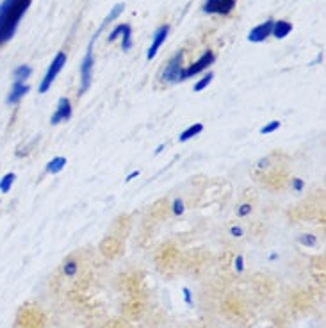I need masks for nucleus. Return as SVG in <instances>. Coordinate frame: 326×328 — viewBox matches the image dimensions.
Masks as SVG:
<instances>
[{
	"label": "nucleus",
	"instance_id": "f03ea898",
	"mask_svg": "<svg viewBox=\"0 0 326 328\" xmlns=\"http://www.w3.org/2000/svg\"><path fill=\"white\" fill-rule=\"evenodd\" d=\"M66 64V54L64 52H59V54H55L54 61L50 63V66H48L47 73H45V77L41 78L40 86H38V93H47L48 90H50L52 82L55 80V77L59 75V71L63 70V66Z\"/></svg>",
	"mask_w": 326,
	"mask_h": 328
},
{
	"label": "nucleus",
	"instance_id": "c85d7f7f",
	"mask_svg": "<svg viewBox=\"0 0 326 328\" xmlns=\"http://www.w3.org/2000/svg\"><path fill=\"white\" fill-rule=\"evenodd\" d=\"M243 228L239 227V225H234V227H230V235H234V237H243Z\"/></svg>",
	"mask_w": 326,
	"mask_h": 328
},
{
	"label": "nucleus",
	"instance_id": "4468645a",
	"mask_svg": "<svg viewBox=\"0 0 326 328\" xmlns=\"http://www.w3.org/2000/svg\"><path fill=\"white\" fill-rule=\"evenodd\" d=\"M225 312L228 314V316H239V314L244 312V307L243 303H241L237 298H228L227 301H225Z\"/></svg>",
	"mask_w": 326,
	"mask_h": 328
},
{
	"label": "nucleus",
	"instance_id": "9d476101",
	"mask_svg": "<svg viewBox=\"0 0 326 328\" xmlns=\"http://www.w3.org/2000/svg\"><path fill=\"white\" fill-rule=\"evenodd\" d=\"M168 34H169V25H161V27L155 31V34H153V41H152V45H150V48H148V54H146L148 61H152V59L157 55L159 48L162 47V43L166 41Z\"/></svg>",
	"mask_w": 326,
	"mask_h": 328
},
{
	"label": "nucleus",
	"instance_id": "393cba45",
	"mask_svg": "<svg viewBox=\"0 0 326 328\" xmlns=\"http://www.w3.org/2000/svg\"><path fill=\"white\" fill-rule=\"evenodd\" d=\"M171 211H173L175 216H182L185 212V203L182 198H175L173 203H171Z\"/></svg>",
	"mask_w": 326,
	"mask_h": 328
},
{
	"label": "nucleus",
	"instance_id": "c756f323",
	"mask_svg": "<svg viewBox=\"0 0 326 328\" xmlns=\"http://www.w3.org/2000/svg\"><path fill=\"white\" fill-rule=\"evenodd\" d=\"M234 262H236V270L241 273V271L244 270V259H243V255H237L236 261H234Z\"/></svg>",
	"mask_w": 326,
	"mask_h": 328
},
{
	"label": "nucleus",
	"instance_id": "a878e982",
	"mask_svg": "<svg viewBox=\"0 0 326 328\" xmlns=\"http://www.w3.org/2000/svg\"><path fill=\"white\" fill-rule=\"evenodd\" d=\"M278 129H280V121H269L267 125H264L262 129H260V134H262V136H267V134L275 132V130H278Z\"/></svg>",
	"mask_w": 326,
	"mask_h": 328
},
{
	"label": "nucleus",
	"instance_id": "1a4fd4ad",
	"mask_svg": "<svg viewBox=\"0 0 326 328\" xmlns=\"http://www.w3.org/2000/svg\"><path fill=\"white\" fill-rule=\"evenodd\" d=\"M273 24H275V20H266L264 24H260V25H257V27H253L252 31L248 32V39H250L252 43H260V41L267 39L269 36H271Z\"/></svg>",
	"mask_w": 326,
	"mask_h": 328
},
{
	"label": "nucleus",
	"instance_id": "b1692460",
	"mask_svg": "<svg viewBox=\"0 0 326 328\" xmlns=\"http://www.w3.org/2000/svg\"><path fill=\"white\" fill-rule=\"evenodd\" d=\"M298 242H299V244H303V246H306V248H314V246L317 244V237H315V235H312V234H303V235H299V237H298Z\"/></svg>",
	"mask_w": 326,
	"mask_h": 328
},
{
	"label": "nucleus",
	"instance_id": "ddd939ff",
	"mask_svg": "<svg viewBox=\"0 0 326 328\" xmlns=\"http://www.w3.org/2000/svg\"><path fill=\"white\" fill-rule=\"evenodd\" d=\"M79 273V259L77 257H68L63 262V275L66 278H73Z\"/></svg>",
	"mask_w": 326,
	"mask_h": 328
},
{
	"label": "nucleus",
	"instance_id": "423d86ee",
	"mask_svg": "<svg viewBox=\"0 0 326 328\" xmlns=\"http://www.w3.org/2000/svg\"><path fill=\"white\" fill-rule=\"evenodd\" d=\"M214 61H216V55H214L212 50L203 52V55L198 59L196 63H193L189 68H184V70H182V80H185V78H191V77H194V75L200 73V71L207 70L210 64H214Z\"/></svg>",
	"mask_w": 326,
	"mask_h": 328
},
{
	"label": "nucleus",
	"instance_id": "4be33fe9",
	"mask_svg": "<svg viewBox=\"0 0 326 328\" xmlns=\"http://www.w3.org/2000/svg\"><path fill=\"white\" fill-rule=\"evenodd\" d=\"M31 73H32L31 66H27V64H20V66H18V68L15 70V78H16V82H25L29 77H31Z\"/></svg>",
	"mask_w": 326,
	"mask_h": 328
},
{
	"label": "nucleus",
	"instance_id": "5701e85b",
	"mask_svg": "<svg viewBox=\"0 0 326 328\" xmlns=\"http://www.w3.org/2000/svg\"><path fill=\"white\" fill-rule=\"evenodd\" d=\"M212 78H214V73H212V71H208V73H205L203 77H201L200 80H198L196 84H194L193 90H194V91H201V90H205V88H207L208 84L212 82Z\"/></svg>",
	"mask_w": 326,
	"mask_h": 328
},
{
	"label": "nucleus",
	"instance_id": "cd10ccee",
	"mask_svg": "<svg viewBox=\"0 0 326 328\" xmlns=\"http://www.w3.org/2000/svg\"><path fill=\"white\" fill-rule=\"evenodd\" d=\"M250 212H252V205H250V203H244V205H241V207L237 209V214L239 216H248Z\"/></svg>",
	"mask_w": 326,
	"mask_h": 328
},
{
	"label": "nucleus",
	"instance_id": "0eeeda50",
	"mask_svg": "<svg viewBox=\"0 0 326 328\" xmlns=\"http://www.w3.org/2000/svg\"><path fill=\"white\" fill-rule=\"evenodd\" d=\"M237 0H205L203 13L207 15H230L236 8Z\"/></svg>",
	"mask_w": 326,
	"mask_h": 328
},
{
	"label": "nucleus",
	"instance_id": "7c9ffc66",
	"mask_svg": "<svg viewBox=\"0 0 326 328\" xmlns=\"http://www.w3.org/2000/svg\"><path fill=\"white\" fill-rule=\"evenodd\" d=\"M184 300L187 301L189 305H193V298H191V291L189 289H184Z\"/></svg>",
	"mask_w": 326,
	"mask_h": 328
},
{
	"label": "nucleus",
	"instance_id": "2f4dec72",
	"mask_svg": "<svg viewBox=\"0 0 326 328\" xmlns=\"http://www.w3.org/2000/svg\"><path fill=\"white\" fill-rule=\"evenodd\" d=\"M138 175H139V172H138V170H136V172H132V173H130V175H127L125 182H130V180L136 179V177H138Z\"/></svg>",
	"mask_w": 326,
	"mask_h": 328
},
{
	"label": "nucleus",
	"instance_id": "473e14b6",
	"mask_svg": "<svg viewBox=\"0 0 326 328\" xmlns=\"http://www.w3.org/2000/svg\"><path fill=\"white\" fill-rule=\"evenodd\" d=\"M162 150H164V145H159V146H157V150H155V155H157V153H161Z\"/></svg>",
	"mask_w": 326,
	"mask_h": 328
},
{
	"label": "nucleus",
	"instance_id": "aec40b11",
	"mask_svg": "<svg viewBox=\"0 0 326 328\" xmlns=\"http://www.w3.org/2000/svg\"><path fill=\"white\" fill-rule=\"evenodd\" d=\"M102 252L107 257H116L120 252V244L116 242V239H105L102 242Z\"/></svg>",
	"mask_w": 326,
	"mask_h": 328
},
{
	"label": "nucleus",
	"instance_id": "20e7f679",
	"mask_svg": "<svg viewBox=\"0 0 326 328\" xmlns=\"http://www.w3.org/2000/svg\"><path fill=\"white\" fill-rule=\"evenodd\" d=\"M182 70H184V52H177L173 59L166 64L164 71H162V80L168 84H177L182 82Z\"/></svg>",
	"mask_w": 326,
	"mask_h": 328
},
{
	"label": "nucleus",
	"instance_id": "dca6fc26",
	"mask_svg": "<svg viewBox=\"0 0 326 328\" xmlns=\"http://www.w3.org/2000/svg\"><path fill=\"white\" fill-rule=\"evenodd\" d=\"M64 166H66V157H54V159L45 166V172L50 173V175H57Z\"/></svg>",
	"mask_w": 326,
	"mask_h": 328
},
{
	"label": "nucleus",
	"instance_id": "39448f33",
	"mask_svg": "<svg viewBox=\"0 0 326 328\" xmlns=\"http://www.w3.org/2000/svg\"><path fill=\"white\" fill-rule=\"evenodd\" d=\"M18 324H20V328H43L45 317L34 305H31V307H25L20 312Z\"/></svg>",
	"mask_w": 326,
	"mask_h": 328
},
{
	"label": "nucleus",
	"instance_id": "6ab92c4d",
	"mask_svg": "<svg viewBox=\"0 0 326 328\" xmlns=\"http://www.w3.org/2000/svg\"><path fill=\"white\" fill-rule=\"evenodd\" d=\"M201 130H203V125H201V123H194V125H191L189 129H185L184 132L178 136V141H180V143H185V141L193 139L194 136H198Z\"/></svg>",
	"mask_w": 326,
	"mask_h": 328
},
{
	"label": "nucleus",
	"instance_id": "bb28decb",
	"mask_svg": "<svg viewBox=\"0 0 326 328\" xmlns=\"http://www.w3.org/2000/svg\"><path fill=\"white\" fill-rule=\"evenodd\" d=\"M303 188H305V182H303L301 179H292V189H294L296 193H301Z\"/></svg>",
	"mask_w": 326,
	"mask_h": 328
},
{
	"label": "nucleus",
	"instance_id": "2eb2a0df",
	"mask_svg": "<svg viewBox=\"0 0 326 328\" xmlns=\"http://www.w3.org/2000/svg\"><path fill=\"white\" fill-rule=\"evenodd\" d=\"M123 9H125V4H116V6H114V8L111 9V13H109V15L105 16V20H103V22H102V25H100V29H98V31H96V32H94L93 39H96V38H98V36H96V34H98V32L102 31V29L105 27V25H109L111 22H113V20H116V18H118V16L123 13Z\"/></svg>",
	"mask_w": 326,
	"mask_h": 328
},
{
	"label": "nucleus",
	"instance_id": "f3484780",
	"mask_svg": "<svg viewBox=\"0 0 326 328\" xmlns=\"http://www.w3.org/2000/svg\"><path fill=\"white\" fill-rule=\"evenodd\" d=\"M143 310H145V303L139 300H132L130 303H127V307H125V314L129 317H139L143 314Z\"/></svg>",
	"mask_w": 326,
	"mask_h": 328
},
{
	"label": "nucleus",
	"instance_id": "6e6552de",
	"mask_svg": "<svg viewBox=\"0 0 326 328\" xmlns=\"http://www.w3.org/2000/svg\"><path fill=\"white\" fill-rule=\"evenodd\" d=\"M71 113H73V107H71L70 98H66V97L59 98L57 109H55V113L52 114V118H50V123L52 125H57L61 121H68L71 118Z\"/></svg>",
	"mask_w": 326,
	"mask_h": 328
},
{
	"label": "nucleus",
	"instance_id": "412c9836",
	"mask_svg": "<svg viewBox=\"0 0 326 328\" xmlns=\"http://www.w3.org/2000/svg\"><path fill=\"white\" fill-rule=\"evenodd\" d=\"M15 180H16V175L15 173H6L2 179H0V193H9L11 191V188H13V184H15Z\"/></svg>",
	"mask_w": 326,
	"mask_h": 328
},
{
	"label": "nucleus",
	"instance_id": "f257e3e1",
	"mask_svg": "<svg viewBox=\"0 0 326 328\" xmlns=\"http://www.w3.org/2000/svg\"><path fill=\"white\" fill-rule=\"evenodd\" d=\"M31 2L32 0H4L0 4V47L13 39Z\"/></svg>",
	"mask_w": 326,
	"mask_h": 328
},
{
	"label": "nucleus",
	"instance_id": "7ed1b4c3",
	"mask_svg": "<svg viewBox=\"0 0 326 328\" xmlns=\"http://www.w3.org/2000/svg\"><path fill=\"white\" fill-rule=\"evenodd\" d=\"M93 45H94V39L91 38L89 45H87V52L82 59V64H80V88H79V93L84 95L91 86V78H93V64H94V59H93Z\"/></svg>",
	"mask_w": 326,
	"mask_h": 328
},
{
	"label": "nucleus",
	"instance_id": "f8f14e48",
	"mask_svg": "<svg viewBox=\"0 0 326 328\" xmlns=\"http://www.w3.org/2000/svg\"><path fill=\"white\" fill-rule=\"evenodd\" d=\"M292 31V24L291 22H287V20H276L275 24H273V31L271 34L275 36L276 39H283L285 36H289Z\"/></svg>",
	"mask_w": 326,
	"mask_h": 328
},
{
	"label": "nucleus",
	"instance_id": "a211bd4d",
	"mask_svg": "<svg viewBox=\"0 0 326 328\" xmlns=\"http://www.w3.org/2000/svg\"><path fill=\"white\" fill-rule=\"evenodd\" d=\"M120 36H122V48L123 50H130V47H132V27L129 24H122Z\"/></svg>",
	"mask_w": 326,
	"mask_h": 328
},
{
	"label": "nucleus",
	"instance_id": "9b49d317",
	"mask_svg": "<svg viewBox=\"0 0 326 328\" xmlns=\"http://www.w3.org/2000/svg\"><path fill=\"white\" fill-rule=\"evenodd\" d=\"M27 93H29V86L25 84V82H15L11 88V93H9L8 98H6V102H8L9 106H15V104H18V102H20Z\"/></svg>",
	"mask_w": 326,
	"mask_h": 328
}]
</instances>
